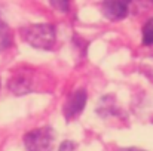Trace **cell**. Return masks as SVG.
<instances>
[{
  "instance_id": "obj_2",
  "label": "cell",
  "mask_w": 153,
  "mask_h": 151,
  "mask_svg": "<svg viewBox=\"0 0 153 151\" xmlns=\"http://www.w3.org/2000/svg\"><path fill=\"white\" fill-rule=\"evenodd\" d=\"M24 141L28 151H49L52 145V132L48 127L36 129L27 133Z\"/></svg>"
},
{
  "instance_id": "obj_8",
  "label": "cell",
  "mask_w": 153,
  "mask_h": 151,
  "mask_svg": "<svg viewBox=\"0 0 153 151\" xmlns=\"http://www.w3.org/2000/svg\"><path fill=\"white\" fill-rule=\"evenodd\" d=\"M125 151H140V150H125Z\"/></svg>"
},
{
  "instance_id": "obj_6",
  "label": "cell",
  "mask_w": 153,
  "mask_h": 151,
  "mask_svg": "<svg viewBox=\"0 0 153 151\" xmlns=\"http://www.w3.org/2000/svg\"><path fill=\"white\" fill-rule=\"evenodd\" d=\"M10 45V33L9 28L0 21V50L6 49Z\"/></svg>"
},
{
  "instance_id": "obj_5",
  "label": "cell",
  "mask_w": 153,
  "mask_h": 151,
  "mask_svg": "<svg viewBox=\"0 0 153 151\" xmlns=\"http://www.w3.org/2000/svg\"><path fill=\"white\" fill-rule=\"evenodd\" d=\"M143 43L146 46H152L153 45V18L149 19L143 27Z\"/></svg>"
},
{
  "instance_id": "obj_9",
  "label": "cell",
  "mask_w": 153,
  "mask_h": 151,
  "mask_svg": "<svg viewBox=\"0 0 153 151\" xmlns=\"http://www.w3.org/2000/svg\"><path fill=\"white\" fill-rule=\"evenodd\" d=\"M150 1H153V0H150Z\"/></svg>"
},
{
  "instance_id": "obj_3",
  "label": "cell",
  "mask_w": 153,
  "mask_h": 151,
  "mask_svg": "<svg viewBox=\"0 0 153 151\" xmlns=\"http://www.w3.org/2000/svg\"><path fill=\"white\" fill-rule=\"evenodd\" d=\"M135 0H104L102 1V13L105 18L111 21L123 19L129 12Z\"/></svg>"
},
{
  "instance_id": "obj_4",
  "label": "cell",
  "mask_w": 153,
  "mask_h": 151,
  "mask_svg": "<svg viewBox=\"0 0 153 151\" xmlns=\"http://www.w3.org/2000/svg\"><path fill=\"white\" fill-rule=\"evenodd\" d=\"M86 92L85 91H76L70 99L67 101L65 107H64V113L67 116V119H74L76 116H79L85 107V102H86Z\"/></svg>"
},
{
  "instance_id": "obj_1",
  "label": "cell",
  "mask_w": 153,
  "mask_h": 151,
  "mask_svg": "<svg viewBox=\"0 0 153 151\" xmlns=\"http://www.w3.org/2000/svg\"><path fill=\"white\" fill-rule=\"evenodd\" d=\"M22 39L37 49H51L55 43V28L48 24L28 25L21 30Z\"/></svg>"
},
{
  "instance_id": "obj_7",
  "label": "cell",
  "mask_w": 153,
  "mask_h": 151,
  "mask_svg": "<svg viewBox=\"0 0 153 151\" xmlns=\"http://www.w3.org/2000/svg\"><path fill=\"white\" fill-rule=\"evenodd\" d=\"M51 4L59 12H65L68 9V0H51Z\"/></svg>"
}]
</instances>
